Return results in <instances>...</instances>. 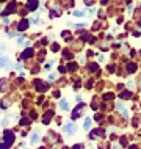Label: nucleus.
Returning a JSON list of instances; mask_svg holds the SVG:
<instances>
[{
	"label": "nucleus",
	"instance_id": "obj_5",
	"mask_svg": "<svg viewBox=\"0 0 141 149\" xmlns=\"http://www.w3.org/2000/svg\"><path fill=\"white\" fill-rule=\"evenodd\" d=\"M82 108H83V104H80V105H78L77 108H75L74 111H72V119H74V121L80 116V111H82Z\"/></svg>",
	"mask_w": 141,
	"mask_h": 149
},
{
	"label": "nucleus",
	"instance_id": "obj_13",
	"mask_svg": "<svg viewBox=\"0 0 141 149\" xmlns=\"http://www.w3.org/2000/svg\"><path fill=\"white\" fill-rule=\"evenodd\" d=\"M30 57H33V50L31 49H25L22 52V58L25 60V58H30Z\"/></svg>",
	"mask_w": 141,
	"mask_h": 149
},
{
	"label": "nucleus",
	"instance_id": "obj_16",
	"mask_svg": "<svg viewBox=\"0 0 141 149\" xmlns=\"http://www.w3.org/2000/svg\"><path fill=\"white\" fill-rule=\"evenodd\" d=\"M19 124H21V126H28V124H30V118H22Z\"/></svg>",
	"mask_w": 141,
	"mask_h": 149
},
{
	"label": "nucleus",
	"instance_id": "obj_32",
	"mask_svg": "<svg viewBox=\"0 0 141 149\" xmlns=\"http://www.w3.org/2000/svg\"><path fill=\"white\" fill-rule=\"evenodd\" d=\"M85 3H86V5H91V3H92V0H85Z\"/></svg>",
	"mask_w": 141,
	"mask_h": 149
},
{
	"label": "nucleus",
	"instance_id": "obj_21",
	"mask_svg": "<svg viewBox=\"0 0 141 149\" xmlns=\"http://www.w3.org/2000/svg\"><path fill=\"white\" fill-rule=\"evenodd\" d=\"M63 57H64V58H71L72 55H71V52H67V50H63Z\"/></svg>",
	"mask_w": 141,
	"mask_h": 149
},
{
	"label": "nucleus",
	"instance_id": "obj_27",
	"mask_svg": "<svg viewBox=\"0 0 141 149\" xmlns=\"http://www.w3.org/2000/svg\"><path fill=\"white\" fill-rule=\"evenodd\" d=\"M56 79V74H49V80L52 82V80H55Z\"/></svg>",
	"mask_w": 141,
	"mask_h": 149
},
{
	"label": "nucleus",
	"instance_id": "obj_22",
	"mask_svg": "<svg viewBox=\"0 0 141 149\" xmlns=\"http://www.w3.org/2000/svg\"><path fill=\"white\" fill-rule=\"evenodd\" d=\"M5 83H6V80H0V90H5Z\"/></svg>",
	"mask_w": 141,
	"mask_h": 149
},
{
	"label": "nucleus",
	"instance_id": "obj_3",
	"mask_svg": "<svg viewBox=\"0 0 141 149\" xmlns=\"http://www.w3.org/2000/svg\"><path fill=\"white\" fill-rule=\"evenodd\" d=\"M35 86H36V90H38V91H46L47 88H49V85H46L42 80H36V82H35Z\"/></svg>",
	"mask_w": 141,
	"mask_h": 149
},
{
	"label": "nucleus",
	"instance_id": "obj_36",
	"mask_svg": "<svg viewBox=\"0 0 141 149\" xmlns=\"http://www.w3.org/2000/svg\"><path fill=\"white\" fill-rule=\"evenodd\" d=\"M41 149H44V148H41Z\"/></svg>",
	"mask_w": 141,
	"mask_h": 149
},
{
	"label": "nucleus",
	"instance_id": "obj_14",
	"mask_svg": "<svg viewBox=\"0 0 141 149\" xmlns=\"http://www.w3.org/2000/svg\"><path fill=\"white\" fill-rule=\"evenodd\" d=\"M83 127H85V129H86V130H88V129H90V127H91V118H85V123H83Z\"/></svg>",
	"mask_w": 141,
	"mask_h": 149
},
{
	"label": "nucleus",
	"instance_id": "obj_8",
	"mask_svg": "<svg viewBox=\"0 0 141 149\" xmlns=\"http://www.w3.org/2000/svg\"><path fill=\"white\" fill-rule=\"evenodd\" d=\"M58 107L61 108L63 111H67V110H69V104H67V100H60V102H58Z\"/></svg>",
	"mask_w": 141,
	"mask_h": 149
},
{
	"label": "nucleus",
	"instance_id": "obj_23",
	"mask_svg": "<svg viewBox=\"0 0 141 149\" xmlns=\"http://www.w3.org/2000/svg\"><path fill=\"white\" fill-rule=\"evenodd\" d=\"M85 14V11H74V16H78V17H82Z\"/></svg>",
	"mask_w": 141,
	"mask_h": 149
},
{
	"label": "nucleus",
	"instance_id": "obj_33",
	"mask_svg": "<svg viewBox=\"0 0 141 149\" xmlns=\"http://www.w3.org/2000/svg\"><path fill=\"white\" fill-rule=\"evenodd\" d=\"M3 52H5V47H0V55H2Z\"/></svg>",
	"mask_w": 141,
	"mask_h": 149
},
{
	"label": "nucleus",
	"instance_id": "obj_17",
	"mask_svg": "<svg viewBox=\"0 0 141 149\" xmlns=\"http://www.w3.org/2000/svg\"><path fill=\"white\" fill-rule=\"evenodd\" d=\"M88 68H90V71H92V72H97V71H99V66H97V64H90Z\"/></svg>",
	"mask_w": 141,
	"mask_h": 149
},
{
	"label": "nucleus",
	"instance_id": "obj_30",
	"mask_svg": "<svg viewBox=\"0 0 141 149\" xmlns=\"http://www.w3.org/2000/svg\"><path fill=\"white\" fill-rule=\"evenodd\" d=\"M122 116H126V118H128V111H127V110H122Z\"/></svg>",
	"mask_w": 141,
	"mask_h": 149
},
{
	"label": "nucleus",
	"instance_id": "obj_6",
	"mask_svg": "<svg viewBox=\"0 0 141 149\" xmlns=\"http://www.w3.org/2000/svg\"><path fill=\"white\" fill-rule=\"evenodd\" d=\"M27 5H28V10L30 11H35L36 8H38V0H28Z\"/></svg>",
	"mask_w": 141,
	"mask_h": 149
},
{
	"label": "nucleus",
	"instance_id": "obj_4",
	"mask_svg": "<svg viewBox=\"0 0 141 149\" xmlns=\"http://www.w3.org/2000/svg\"><path fill=\"white\" fill-rule=\"evenodd\" d=\"M28 25H30V22H28L27 19H22L21 24L17 25V30H19V31H24V30H27V29H28Z\"/></svg>",
	"mask_w": 141,
	"mask_h": 149
},
{
	"label": "nucleus",
	"instance_id": "obj_18",
	"mask_svg": "<svg viewBox=\"0 0 141 149\" xmlns=\"http://www.w3.org/2000/svg\"><path fill=\"white\" fill-rule=\"evenodd\" d=\"M121 99H130V93H128V91H124L122 94H121Z\"/></svg>",
	"mask_w": 141,
	"mask_h": 149
},
{
	"label": "nucleus",
	"instance_id": "obj_12",
	"mask_svg": "<svg viewBox=\"0 0 141 149\" xmlns=\"http://www.w3.org/2000/svg\"><path fill=\"white\" fill-rule=\"evenodd\" d=\"M52 116H53V111H52V110H49V111L46 113V116H44L42 123H44V124H49V121L52 119Z\"/></svg>",
	"mask_w": 141,
	"mask_h": 149
},
{
	"label": "nucleus",
	"instance_id": "obj_19",
	"mask_svg": "<svg viewBox=\"0 0 141 149\" xmlns=\"http://www.w3.org/2000/svg\"><path fill=\"white\" fill-rule=\"evenodd\" d=\"M66 69H69V71H75V69H77V64H75V63H71L69 66L66 68Z\"/></svg>",
	"mask_w": 141,
	"mask_h": 149
},
{
	"label": "nucleus",
	"instance_id": "obj_31",
	"mask_svg": "<svg viewBox=\"0 0 141 149\" xmlns=\"http://www.w3.org/2000/svg\"><path fill=\"white\" fill-rule=\"evenodd\" d=\"M31 22H33V24H39V19H38V17H35V19H33V21H31Z\"/></svg>",
	"mask_w": 141,
	"mask_h": 149
},
{
	"label": "nucleus",
	"instance_id": "obj_24",
	"mask_svg": "<svg viewBox=\"0 0 141 149\" xmlns=\"http://www.w3.org/2000/svg\"><path fill=\"white\" fill-rule=\"evenodd\" d=\"M58 49H60L58 44H53V46H52V50H53V52H58Z\"/></svg>",
	"mask_w": 141,
	"mask_h": 149
},
{
	"label": "nucleus",
	"instance_id": "obj_10",
	"mask_svg": "<svg viewBox=\"0 0 141 149\" xmlns=\"http://www.w3.org/2000/svg\"><path fill=\"white\" fill-rule=\"evenodd\" d=\"M6 66H10V60L6 57H0V69H2V68H6Z\"/></svg>",
	"mask_w": 141,
	"mask_h": 149
},
{
	"label": "nucleus",
	"instance_id": "obj_25",
	"mask_svg": "<svg viewBox=\"0 0 141 149\" xmlns=\"http://www.w3.org/2000/svg\"><path fill=\"white\" fill-rule=\"evenodd\" d=\"M72 149H83V144H74Z\"/></svg>",
	"mask_w": 141,
	"mask_h": 149
},
{
	"label": "nucleus",
	"instance_id": "obj_26",
	"mask_svg": "<svg viewBox=\"0 0 141 149\" xmlns=\"http://www.w3.org/2000/svg\"><path fill=\"white\" fill-rule=\"evenodd\" d=\"M69 35H71V33H69L67 30H66V31H63V33H61V36H64V38H69Z\"/></svg>",
	"mask_w": 141,
	"mask_h": 149
},
{
	"label": "nucleus",
	"instance_id": "obj_29",
	"mask_svg": "<svg viewBox=\"0 0 141 149\" xmlns=\"http://www.w3.org/2000/svg\"><path fill=\"white\" fill-rule=\"evenodd\" d=\"M8 148H10V146H8V144H5V143L0 144V149H8Z\"/></svg>",
	"mask_w": 141,
	"mask_h": 149
},
{
	"label": "nucleus",
	"instance_id": "obj_20",
	"mask_svg": "<svg viewBox=\"0 0 141 149\" xmlns=\"http://www.w3.org/2000/svg\"><path fill=\"white\" fill-rule=\"evenodd\" d=\"M113 97H115V96H113L111 93H107V94L103 96V99H105V100H110V99H113Z\"/></svg>",
	"mask_w": 141,
	"mask_h": 149
},
{
	"label": "nucleus",
	"instance_id": "obj_35",
	"mask_svg": "<svg viewBox=\"0 0 141 149\" xmlns=\"http://www.w3.org/2000/svg\"><path fill=\"white\" fill-rule=\"evenodd\" d=\"M0 2H3V0H0Z\"/></svg>",
	"mask_w": 141,
	"mask_h": 149
},
{
	"label": "nucleus",
	"instance_id": "obj_2",
	"mask_svg": "<svg viewBox=\"0 0 141 149\" xmlns=\"http://www.w3.org/2000/svg\"><path fill=\"white\" fill-rule=\"evenodd\" d=\"M75 130H77L75 123H69V124H66V126H63V132H64V134H74Z\"/></svg>",
	"mask_w": 141,
	"mask_h": 149
},
{
	"label": "nucleus",
	"instance_id": "obj_9",
	"mask_svg": "<svg viewBox=\"0 0 141 149\" xmlns=\"http://www.w3.org/2000/svg\"><path fill=\"white\" fill-rule=\"evenodd\" d=\"M14 8H16V2H10L8 3V8H6V11L3 14H10V13H14Z\"/></svg>",
	"mask_w": 141,
	"mask_h": 149
},
{
	"label": "nucleus",
	"instance_id": "obj_7",
	"mask_svg": "<svg viewBox=\"0 0 141 149\" xmlns=\"http://www.w3.org/2000/svg\"><path fill=\"white\" fill-rule=\"evenodd\" d=\"M102 134H103V130H102V129H94V130L91 132L90 138H97V136H102Z\"/></svg>",
	"mask_w": 141,
	"mask_h": 149
},
{
	"label": "nucleus",
	"instance_id": "obj_34",
	"mask_svg": "<svg viewBox=\"0 0 141 149\" xmlns=\"http://www.w3.org/2000/svg\"><path fill=\"white\" fill-rule=\"evenodd\" d=\"M107 2H108V0H102V5H105Z\"/></svg>",
	"mask_w": 141,
	"mask_h": 149
},
{
	"label": "nucleus",
	"instance_id": "obj_1",
	"mask_svg": "<svg viewBox=\"0 0 141 149\" xmlns=\"http://www.w3.org/2000/svg\"><path fill=\"white\" fill-rule=\"evenodd\" d=\"M3 140H5V144L11 146V144L14 143V134L11 130H5V134H3Z\"/></svg>",
	"mask_w": 141,
	"mask_h": 149
},
{
	"label": "nucleus",
	"instance_id": "obj_11",
	"mask_svg": "<svg viewBox=\"0 0 141 149\" xmlns=\"http://www.w3.org/2000/svg\"><path fill=\"white\" fill-rule=\"evenodd\" d=\"M41 140V136H39V134L38 132H35V134H31V138H30V141H31V144H36Z\"/></svg>",
	"mask_w": 141,
	"mask_h": 149
},
{
	"label": "nucleus",
	"instance_id": "obj_15",
	"mask_svg": "<svg viewBox=\"0 0 141 149\" xmlns=\"http://www.w3.org/2000/svg\"><path fill=\"white\" fill-rule=\"evenodd\" d=\"M135 69H136V66H135L133 63H128V64H127V71H128V72H135Z\"/></svg>",
	"mask_w": 141,
	"mask_h": 149
},
{
	"label": "nucleus",
	"instance_id": "obj_28",
	"mask_svg": "<svg viewBox=\"0 0 141 149\" xmlns=\"http://www.w3.org/2000/svg\"><path fill=\"white\" fill-rule=\"evenodd\" d=\"M58 71L63 74V72H66V68H64V66H60V68H58Z\"/></svg>",
	"mask_w": 141,
	"mask_h": 149
}]
</instances>
